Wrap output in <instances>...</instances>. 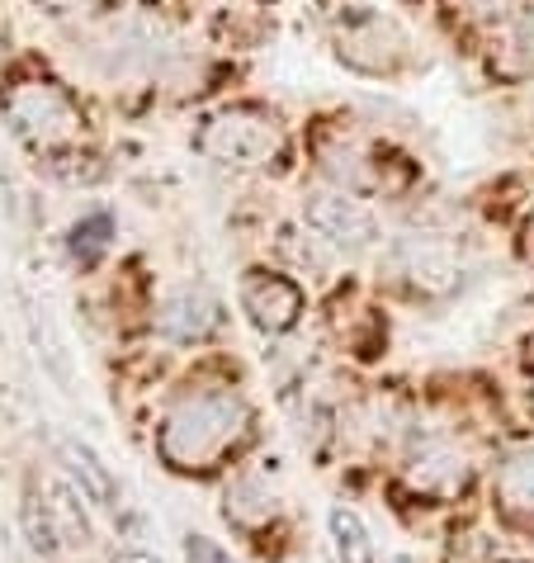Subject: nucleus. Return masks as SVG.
<instances>
[{"label":"nucleus","instance_id":"nucleus-1","mask_svg":"<svg viewBox=\"0 0 534 563\" xmlns=\"http://www.w3.org/2000/svg\"><path fill=\"white\" fill-rule=\"evenodd\" d=\"M246 421H251V412H246L242 394L203 384V388H190V394L176 398V408L162 421V435H156V450H162V460L170 468H180V474L213 468L246 435Z\"/></svg>","mask_w":534,"mask_h":563},{"label":"nucleus","instance_id":"nucleus-2","mask_svg":"<svg viewBox=\"0 0 534 563\" xmlns=\"http://www.w3.org/2000/svg\"><path fill=\"white\" fill-rule=\"evenodd\" d=\"M0 109H5L10 129L38 152H57L81 133V114L57 81H14L0 96Z\"/></svg>","mask_w":534,"mask_h":563},{"label":"nucleus","instance_id":"nucleus-3","mask_svg":"<svg viewBox=\"0 0 534 563\" xmlns=\"http://www.w3.org/2000/svg\"><path fill=\"white\" fill-rule=\"evenodd\" d=\"M194 147L223 166H265L285 147V133H279V119L265 114V109L232 104V109H218L213 119H203V129L194 133Z\"/></svg>","mask_w":534,"mask_h":563},{"label":"nucleus","instance_id":"nucleus-4","mask_svg":"<svg viewBox=\"0 0 534 563\" xmlns=\"http://www.w3.org/2000/svg\"><path fill=\"white\" fill-rule=\"evenodd\" d=\"M308 223L322 232L332 246H345V252H359V246L374 242V213L359 205L355 195L345 190H322V195H308Z\"/></svg>","mask_w":534,"mask_h":563},{"label":"nucleus","instance_id":"nucleus-5","mask_svg":"<svg viewBox=\"0 0 534 563\" xmlns=\"http://www.w3.org/2000/svg\"><path fill=\"white\" fill-rule=\"evenodd\" d=\"M242 308L260 332H289L298 312H303V289L275 271H251L242 279Z\"/></svg>","mask_w":534,"mask_h":563},{"label":"nucleus","instance_id":"nucleus-6","mask_svg":"<svg viewBox=\"0 0 534 563\" xmlns=\"http://www.w3.org/2000/svg\"><path fill=\"white\" fill-rule=\"evenodd\" d=\"M407 483H412L416 493H426V497H449V493H459L464 483H468V460H464V450L449 445V441L421 445L416 455H412V464H407Z\"/></svg>","mask_w":534,"mask_h":563},{"label":"nucleus","instance_id":"nucleus-7","mask_svg":"<svg viewBox=\"0 0 534 563\" xmlns=\"http://www.w3.org/2000/svg\"><path fill=\"white\" fill-rule=\"evenodd\" d=\"M402 271L412 275L416 289L426 294H449L459 285V256L435 238H407L402 242Z\"/></svg>","mask_w":534,"mask_h":563},{"label":"nucleus","instance_id":"nucleus-8","mask_svg":"<svg viewBox=\"0 0 534 563\" xmlns=\"http://www.w3.org/2000/svg\"><path fill=\"white\" fill-rule=\"evenodd\" d=\"M218 322V303L203 285H185L180 294H170L166 308H162V332L176 336V341H199L209 336Z\"/></svg>","mask_w":534,"mask_h":563},{"label":"nucleus","instance_id":"nucleus-9","mask_svg":"<svg viewBox=\"0 0 534 563\" xmlns=\"http://www.w3.org/2000/svg\"><path fill=\"white\" fill-rule=\"evenodd\" d=\"M62 450V464H67V474L76 478V488H81L96 507H119V483L114 474H109V464L90 450L86 441H76V435H67V441L57 445Z\"/></svg>","mask_w":534,"mask_h":563},{"label":"nucleus","instance_id":"nucleus-10","mask_svg":"<svg viewBox=\"0 0 534 563\" xmlns=\"http://www.w3.org/2000/svg\"><path fill=\"white\" fill-rule=\"evenodd\" d=\"M497 503L507 511L534 516V450H515V455L497 468Z\"/></svg>","mask_w":534,"mask_h":563},{"label":"nucleus","instance_id":"nucleus-11","mask_svg":"<svg viewBox=\"0 0 534 563\" xmlns=\"http://www.w3.org/2000/svg\"><path fill=\"white\" fill-rule=\"evenodd\" d=\"M227 521H237V526H265L275 516V493L265 488L260 478H251V474H242V478H232L227 483Z\"/></svg>","mask_w":534,"mask_h":563},{"label":"nucleus","instance_id":"nucleus-12","mask_svg":"<svg viewBox=\"0 0 534 563\" xmlns=\"http://www.w3.org/2000/svg\"><path fill=\"white\" fill-rule=\"evenodd\" d=\"M332 540H336V559L341 563H374L379 559V550H374V540H369V526L359 521V511L351 507H332Z\"/></svg>","mask_w":534,"mask_h":563},{"label":"nucleus","instance_id":"nucleus-13","mask_svg":"<svg viewBox=\"0 0 534 563\" xmlns=\"http://www.w3.org/2000/svg\"><path fill=\"white\" fill-rule=\"evenodd\" d=\"M109 238H114V218L109 213H86L81 223L71 228V256L81 265H96L104 252H109Z\"/></svg>","mask_w":534,"mask_h":563},{"label":"nucleus","instance_id":"nucleus-14","mask_svg":"<svg viewBox=\"0 0 534 563\" xmlns=\"http://www.w3.org/2000/svg\"><path fill=\"white\" fill-rule=\"evenodd\" d=\"M24 526H29V544H34L38 554H57L62 550V530H57V516H53V503H38V497H29L24 503Z\"/></svg>","mask_w":534,"mask_h":563},{"label":"nucleus","instance_id":"nucleus-15","mask_svg":"<svg viewBox=\"0 0 534 563\" xmlns=\"http://www.w3.org/2000/svg\"><path fill=\"white\" fill-rule=\"evenodd\" d=\"M29 332H34V346H38V355H43V360H48V369L57 374V384H71L67 351H62V341L53 336V327L38 318V308H29Z\"/></svg>","mask_w":534,"mask_h":563},{"label":"nucleus","instance_id":"nucleus-16","mask_svg":"<svg viewBox=\"0 0 534 563\" xmlns=\"http://www.w3.org/2000/svg\"><path fill=\"white\" fill-rule=\"evenodd\" d=\"M507 53H515V57H521V62H515V76L534 71V10H525L521 20H515L511 38H507Z\"/></svg>","mask_w":534,"mask_h":563},{"label":"nucleus","instance_id":"nucleus-17","mask_svg":"<svg viewBox=\"0 0 534 563\" xmlns=\"http://www.w3.org/2000/svg\"><path fill=\"white\" fill-rule=\"evenodd\" d=\"M185 559L190 563H237L227 550H218L209 536H185Z\"/></svg>","mask_w":534,"mask_h":563},{"label":"nucleus","instance_id":"nucleus-18","mask_svg":"<svg viewBox=\"0 0 534 563\" xmlns=\"http://www.w3.org/2000/svg\"><path fill=\"white\" fill-rule=\"evenodd\" d=\"M43 10H53V14H76V10H86L90 0H38Z\"/></svg>","mask_w":534,"mask_h":563},{"label":"nucleus","instance_id":"nucleus-19","mask_svg":"<svg viewBox=\"0 0 534 563\" xmlns=\"http://www.w3.org/2000/svg\"><path fill=\"white\" fill-rule=\"evenodd\" d=\"M123 563H162L156 554H123Z\"/></svg>","mask_w":534,"mask_h":563},{"label":"nucleus","instance_id":"nucleus-20","mask_svg":"<svg viewBox=\"0 0 534 563\" xmlns=\"http://www.w3.org/2000/svg\"><path fill=\"white\" fill-rule=\"evenodd\" d=\"M392 563H412V559H392Z\"/></svg>","mask_w":534,"mask_h":563},{"label":"nucleus","instance_id":"nucleus-21","mask_svg":"<svg viewBox=\"0 0 534 563\" xmlns=\"http://www.w3.org/2000/svg\"><path fill=\"white\" fill-rule=\"evenodd\" d=\"M530 360H534V341H530Z\"/></svg>","mask_w":534,"mask_h":563}]
</instances>
